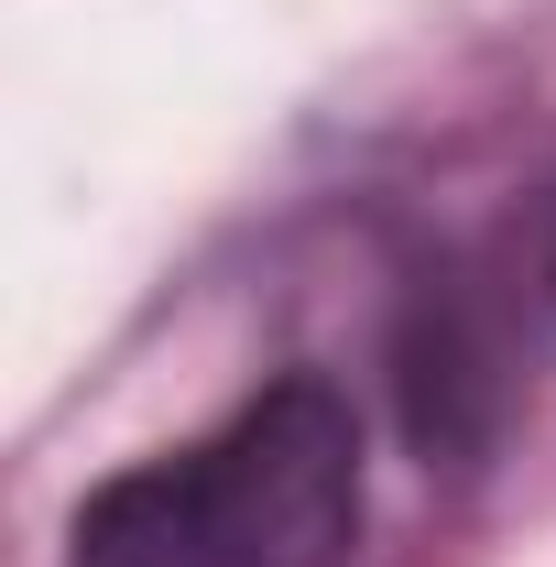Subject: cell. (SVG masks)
I'll return each instance as SVG.
<instances>
[{
    "label": "cell",
    "instance_id": "obj_1",
    "mask_svg": "<svg viewBox=\"0 0 556 567\" xmlns=\"http://www.w3.org/2000/svg\"><path fill=\"white\" fill-rule=\"evenodd\" d=\"M360 415L317 371L251 393L175 458H142L76 513L66 567H349Z\"/></svg>",
    "mask_w": 556,
    "mask_h": 567
}]
</instances>
